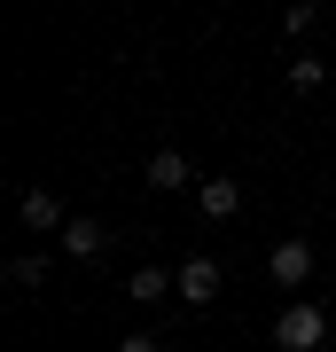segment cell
I'll return each mask as SVG.
<instances>
[{
    "mask_svg": "<svg viewBox=\"0 0 336 352\" xmlns=\"http://www.w3.org/2000/svg\"><path fill=\"white\" fill-rule=\"evenodd\" d=\"M274 344L282 352H321L328 344V314H321V305H282V314H274Z\"/></svg>",
    "mask_w": 336,
    "mask_h": 352,
    "instance_id": "cell-1",
    "label": "cell"
},
{
    "mask_svg": "<svg viewBox=\"0 0 336 352\" xmlns=\"http://www.w3.org/2000/svg\"><path fill=\"white\" fill-rule=\"evenodd\" d=\"M102 243H110V235H102V219H87V212H78V219H63L55 251H63V258H78V266H94V258H102Z\"/></svg>",
    "mask_w": 336,
    "mask_h": 352,
    "instance_id": "cell-2",
    "label": "cell"
},
{
    "mask_svg": "<svg viewBox=\"0 0 336 352\" xmlns=\"http://www.w3.org/2000/svg\"><path fill=\"white\" fill-rule=\"evenodd\" d=\"M219 289H227L219 258H188L180 266V305H219Z\"/></svg>",
    "mask_w": 336,
    "mask_h": 352,
    "instance_id": "cell-3",
    "label": "cell"
},
{
    "mask_svg": "<svg viewBox=\"0 0 336 352\" xmlns=\"http://www.w3.org/2000/svg\"><path fill=\"white\" fill-rule=\"evenodd\" d=\"M16 219H24L32 235H63V219H71V212L55 204V188H24V196H16Z\"/></svg>",
    "mask_w": 336,
    "mask_h": 352,
    "instance_id": "cell-4",
    "label": "cell"
},
{
    "mask_svg": "<svg viewBox=\"0 0 336 352\" xmlns=\"http://www.w3.org/2000/svg\"><path fill=\"white\" fill-rule=\"evenodd\" d=\"M266 274H274L282 289H305V274H313V243H274V251H266Z\"/></svg>",
    "mask_w": 336,
    "mask_h": 352,
    "instance_id": "cell-5",
    "label": "cell"
},
{
    "mask_svg": "<svg viewBox=\"0 0 336 352\" xmlns=\"http://www.w3.org/2000/svg\"><path fill=\"white\" fill-rule=\"evenodd\" d=\"M196 212L203 219H235L243 212V180H227V173L219 180H196Z\"/></svg>",
    "mask_w": 336,
    "mask_h": 352,
    "instance_id": "cell-6",
    "label": "cell"
},
{
    "mask_svg": "<svg viewBox=\"0 0 336 352\" xmlns=\"http://www.w3.org/2000/svg\"><path fill=\"white\" fill-rule=\"evenodd\" d=\"M125 298H133V305H164V298H180V274H164V266H133V274H125Z\"/></svg>",
    "mask_w": 336,
    "mask_h": 352,
    "instance_id": "cell-7",
    "label": "cell"
},
{
    "mask_svg": "<svg viewBox=\"0 0 336 352\" xmlns=\"http://www.w3.org/2000/svg\"><path fill=\"white\" fill-rule=\"evenodd\" d=\"M149 188H164V196H180V188H196V164H188L180 149H157V157H149Z\"/></svg>",
    "mask_w": 336,
    "mask_h": 352,
    "instance_id": "cell-8",
    "label": "cell"
},
{
    "mask_svg": "<svg viewBox=\"0 0 336 352\" xmlns=\"http://www.w3.org/2000/svg\"><path fill=\"white\" fill-rule=\"evenodd\" d=\"M289 87H298V94H321L328 87V63H321V55H289Z\"/></svg>",
    "mask_w": 336,
    "mask_h": 352,
    "instance_id": "cell-9",
    "label": "cell"
},
{
    "mask_svg": "<svg viewBox=\"0 0 336 352\" xmlns=\"http://www.w3.org/2000/svg\"><path fill=\"white\" fill-rule=\"evenodd\" d=\"M8 282L16 289H39V282H47V251H16L8 258Z\"/></svg>",
    "mask_w": 336,
    "mask_h": 352,
    "instance_id": "cell-10",
    "label": "cell"
},
{
    "mask_svg": "<svg viewBox=\"0 0 336 352\" xmlns=\"http://www.w3.org/2000/svg\"><path fill=\"white\" fill-rule=\"evenodd\" d=\"M313 24H321V8H313V0H289V8H282V32H289V39H305Z\"/></svg>",
    "mask_w": 336,
    "mask_h": 352,
    "instance_id": "cell-11",
    "label": "cell"
},
{
    "mask_svg": "<svg viewBox=\"0 0 336 352\" xmlns=\"http://www.w3.org/2000/svg\"><path fill=\"white\" fill-rule=\"evenodd\" d=\"M117 352H164V344H157V337H125Z\"/></svg>",
    "mask_w": 336,
    "mask_h": 352,
    "instance_id": "cell-12",
    "label": "cell"
}]
</instances>
